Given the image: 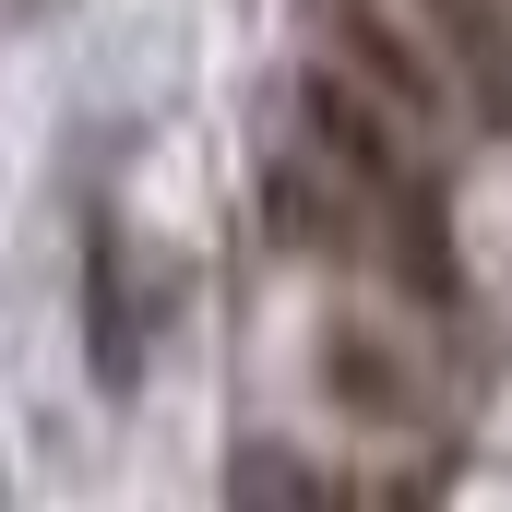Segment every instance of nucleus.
<instances>
[{"label":"nucleus","instance_id":"obj_2","mask_svg":"<svg viewBox=\"0 0 512 512\" xmlns=\"http://www.w3.org/2000/svg\"><path fill=\"white\" fill-rule=\"evenodd\" d=\"M310 370H322V405L358 417V429H429L441 417V382H429L417 334L382 322V310H334L310 334Z\"/></svg>","mask_w":512,"mask_h":512},{"label":"nucleus","instance_id":"obj_5","mask_svg":"<svg viewBox=\"0 0 512 512\" xmlns=\"http://www.w3.org/2000/svg\"><path fill=\"white\" fill-rule=\"evenodd\" d=\"M84 346H96V382L131 393L143 334H131V298H120V227H96V239H84Z\"/></svg>","mask_w":512,"mask_h":512},{"label":"nucleus","instance_id":"obj_3","mask_svg":"<svg viewBox=\"0 0 512 512\" xmlns=\"http://www.w3.org/2000/svg\"><path fill=\"white\" fill-rule=\"evenodd\" d=\"M239 512H429L417 477H346V465H310L286 441L239 453Z\"/></svg>","mask_w":512,"mask_h":512},{"label":"nucleus","instance_id":"obj_4","mask_svg":"<svg viewBox=\"0 0 512 512\" xmlns=\"http://www.w3.org/2000/svg\"><path fill=\"white\" fill-rule=\"evenodd\" d=\"M417 24L441 36V60L465 84V120L512 131V0H417Z\"/></svg>","mask_w":512,"mask_h":512},{"label":"nucleus","instance_id":"obj_1","mask_svg":"<svg viewBox=\"0 0 512 512\" xmlns=\"http://www.w3.org/2000/svg\"><path fill=\"white\" fill-rule=\"evenodd\" d=\"M322 60H334L346 84H370L393 120L429 131V143L465 131V84H453L441 36L417 24V0H322Z\"/></svg>","mask_w":512,"mask_h":512}]
</instances>
